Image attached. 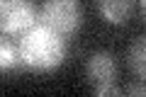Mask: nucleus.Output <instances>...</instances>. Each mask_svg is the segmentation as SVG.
I'll return each mask as SVG.
<instances>
[{
    "label": "nucleus",
    "mask_w": 146,
    "mask_h": 97,
    "mask_svg": "<svg viewBox=\"0 0 146 97\" xmlns=\"http://www.w3.org/2000/svg\"><path fill=\"white\" fill-rule=\"evenodd\" d=\"M85 73H88V80L93 82V87L115 82V80H117V63H115V56H112L110 51H95L93 56L88 58Z\"/></svg>",
    "instance_id": "nucleus-4"
},
{
    "label": "nucleus",
    "mask_w": 146,
    "mask_h": 97,
    "mask_svg": "<svg viewBox=\"0 0 146 97\" xmlns=\"http://www.w3.org/2000/svg\"><path fill=\"white\" fill-rule=\"evenodd\" d=\"M141 10H144V17H146V0H141Z\"/></svg>",
    "instance_id": "nucleus-10"
},
{
    "label": "nucleus",
    "mask_w": 146,
    "mask_h": 97,
    "mask_svg": "<svg viewBox=\"0 0 146 97\" xmlns=\"http://www.w3.org/2000/svg\"><path fill=\"white\" fill-rule=\"evenodd\" d=\"M39 20L63 36L76 34L80 22H83L80 0H46L44 7H42V17Z\"/></svg>",
    "instance_id": "nucleus-2"
},
{
    "label": "nucleus",
    "mask_w": 146,
    "mask_h": 97,
    "mask_svg": "<svg viewBox=\"0 0 146 97\" xmlns=\"http://www.w3.org/2000/svg\"><path fill=\"white\" fill-rule=\"evenodd\" d=\"M127 63L136 78L146 80V36H139L131 41L129 51H127Z\"/></svg>",
    "instance_id": "nucleus-6"
},
{
    "label": "nucleus",
    "mask_w": 146,
    "mask_h": 97,
    "mask_svg": "<svg viewBox=\"0 0 146 97\" xmlns=\"http://www.w3.org/2000/svg\"><path fill=\"white\" fill-rule=\"evenodd\" d=\"M93 92L95 95H119V87L115 85V82H110V85H98V87H93Z\"/></svg>",
    "instance_id": "nucleus-8"
},
{
    "label": "nucleus",
    "mask_w": 146,
    "mask_h": 97,
    "mask_svg": "<svg viewBox=\"0 0 146 97\" xmlns=\"http://www.w3.org/2000/svg\"><path fill=\"white\" fill-rule=\"evenodd\" d=\"M20 56L27 68L36 73H49L56 71L66 58V41L63 34L54 32L44 22L34 24L29 32L22 34L20 41Z\"/></svg>",
    "instance_id": "nucleus-1"
},
{
    "label": "nucleus",
    "mask_w": 146,
    "mask_h": 97,
    "mask_svg": "<svg viewBox=\"0 0 146 97\" xmlns=\"http://www.w3.org/2000/svg\"><path fill=\"white\" fill-rule=\"evenodd\" d=\"M17 63H22L20 49H15L7 39H3V44H0V68H3V71H10Z\"/></svg>",
    "instance_id": "nucleus-7"
},
{
    "label": "nucleus",
    "mask_w": 146,
    "mask_h": 97,
    "mask_svg": "<svg viewBox=\"0 0 146 97\" xmlns=\"http://www.w3.org/2000/svg\"><path fill=\"white\" fill-rule=\"evenodd\" d=\"M127 95H146V82H131V85H127Z\"/></svg>",
    "instance_id": "nucleus-9"
},
{
    "label": "nucleus",
    "mask_w": 146,
    "mask_h": 97,
    "mask_svg": "<svg viewBox=\"0 0 146 97\" xmlns=\"http://www.w3.org/2000/svg\"><path fill=\"white\" fill-rule=\"evenodd\" d=\"M98 10L110 24H122L134 10V0H98Z\"/></svg>",
    "instance_id": "nucleus-5"
},
{
    "label": "nucleus",
    "mask_w": 146,
    "mask_h": 97,
    "mask_svg": "<svg viewBox=\"0 0 146 97\" xmlns=\"http://www.w3.org/2000/svg\"><path fill=\"white\" fill-rule=\"evenodd\" d=\"M36 24L32 0H0V27L5 34H25Z\"/></svg>",
    "instance_id": "nucleus-3"
}]
</instances>
